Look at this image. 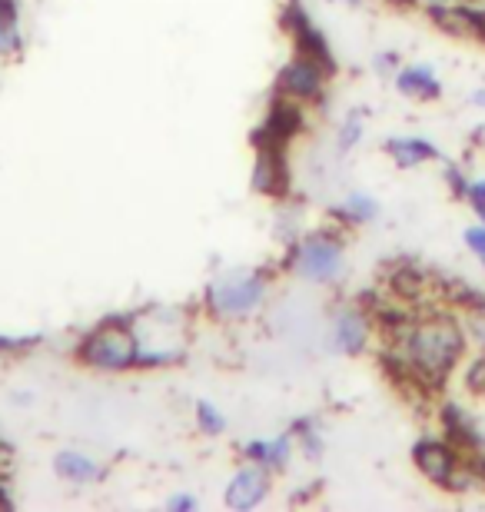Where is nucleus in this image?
Instances as JSON below:
<instances>
[{"instance_id":"f257e3e1","label":"nucleus","mask_w":485,"mask_h":512,"mask_svg":"<svg viewBox=\"0 0 485 512\" xmlns=\"http://www.w3.org/2000/svg\"><path fill=\"white\" fill-rule=\"evenodd\" d=\"M469 340L452 306H426L406 330L386 336L383 366L396 383H406L419 393H439L452 373L466 363Z\"/></svg>"},{"instance_id":"f03ea898","label":"nucleus","mask_w":485,"mask_h":512,"mask_svg":"<svg viewBox=\"0 0 485 512\" xmlns=\"http://www.w3.org/2000/svg\"><path fill=\"white\" fill-rule=\"evenodd\" d=\"M80 360L94 370H130L137 366V336L130 326H100L80 346Z\"/></svg>"},{"instance_id":"7ed1b4c3","label":"nucleus","mask_w":485,"mask_h":512,"mask_svg":"<svg viewBox=\"0 0 485 512\" xmlns=\"http://www.w3.org/2000/svg\"><path fill=\"white\" fill-rule=\"evenodd\" d=\"M296 273L309 283H333L343 273V243L333 237H309L296 253Z\"/></svg>"},{"instance_id":"20e7f679","label":"nucleus","mask_w":485,"mask_h":512,"mask_svg":"<svg viewBox=\"0 0 485 512\" xmlns=\"http://www.w3.org/2000/svg\"><path fill=\"white\" fill-rule=\"evenodd\" d=\"M462 456H466V453H459V449L452 446L446 436H442V439L426 436V439H419V443L412 446V463H416L419 473L439 489L449 486V479H452V473H456V466L462 463Z\"/></svg>"},{"instance_id":"39448f33","label":"nucleus","mask_w":485,"mask_h":512,"mask_svg":"<svg viewBox=\"0 0 485 512\" xmlns=\"http://www.w3.org/2000/svg\"><path fill=\"white\" fill-rule=\"evenodd\" d=\"M263 296H266V283L260 276H243V280L233 276V280H223L213 286L210 306L220 316H246L263 303Z\"/></svg>"},{"instance_id":"423d86ee","label":"nucleus","mask_w":485,"mask_h":512,"mask_svg":"<svg viewBox=\"0 0 485 512\" xmlns=\"http://www.w3.org/2000/svg\"><path fill=\"white\" fill-rule=\"evenodd\" d=\"M439 423L446 429V439L459 453L476 456L485 453V426L479 423V416L462 403H442L439 406Z\"/></svg>"},{"instance_id":"0eeeda50","label":"nucleus","mask_w":485,"mask_h":512,"mask_svg":"<svg viewBox=\"0 0 485 512\" xmlns=\"http://www.w3.org/2000/svg\"><path fill=\"white\" fill-rule=\"evenodd\" d=\"M323 84H326V67L303 54L293 64H286L280 74V94L290 100H316L323 94Z\"/></svg>"},{"instance_id":"6e6552de","label":"nucleus","mask_w":485,"mask_h":512,"mask_svg":"<svg viewBox=\"0 0 485 512\" xmlns=\"http://www.w3.org/2000/svg\"><path fill=\"white\" fill-rule=\"evenodd\" d=\"M369 336H373V316H366L363 310H346L336 316L333 323V346L339 353H363L369 346Z\"/></svg>"},{"instance_id":"1a4fd4ad","label":"nucleus","mask_w":485,"mask_h":512,"mask_svg":"<svg viewBox=\"0 0 485 512\" xmlns=\"http://www.w3.org/2000/svg\"><path fill=\"white\" fill-rule=\"evenodd\" d=\"M266 489H270V479H266L263 469H240L233 479H230V486H226V506L230 509H256L266 499Z\"/></svg>"},{"instance_id":"9d476101","label":"nucleus","mask_w":485,"mask_h":512,"mask_svg":"<svg viewBox=\"0 0 485 512\" xmlns=\"http://www.w3.org/2000/svg\"><path fill=\"white\" fill-rule=\"evenodd\" d=\"M386 153L399 170H412V167H422V163H429V160H442L439 147H432L426 137H389Z\"/></svg>"},{"instance_id":"9b49d317","label":"nucleus","mask_w":485,"mask_h":512,"mask_svg":"<svg viewBox=\"0 0 485 512\" xmlns=\"http://www.w3.org/2000/svg\"><path fill=\"white\" fill-rule=\"evenodd\" d=\"M396 90L402 97H412V100H439L442 97V84H439V77L432 74L429 67H402L399 74H396Z\"/></svg>"},{"instance_id":"f8f14e48","label":"nucleus","mask_w":485,"mask_h":512,"mask_svg":"<svg viewBox=\"0 0 485 512\" xmlns=\"http://www.w3.org/2000/svg\"><path fill=\"white\" fill-rule=\"evenodd\" d=\"M54 469H57L60 479H67V483H77V486L97 483V479L103 476V469L94 463V459L84 456V453H70V449H64V453L54 456Z\"/></svg>"},{"instance_id":"ddd939ff","label":"nucleus","mask_w":485,"mask_h":512,"mask_svg":"<svg viewBox=\"0 0 485 512\" xmlns=\"http://www.w3.org/2000/svg\"><path fill=\"white\" fill-rule=\"evenodd\" d=\"M462 333L469 340V350H485V293H479L476 300H469L466 306L456 310Z\"/></svg>"},{"instance_id":"4468645a","label":"nucleus","mask_w":485,"mask_h":512,"mask_svg":"<svg viewBox=\"0 0 485 512\" xmlns=\"http://www.w3.org/2000/svg\"><path fill=\"white\" fill-rule=\"evenodd\" d=\"M246 456L263 466H283L286 459H290V439L280 436V439H270V443H250L246 446Z\"/></svg>"},{"instance_id":"2eb2a0df","label":"nucleus","mask_w":485,"mask_h":512,"mask_svg":"<svg viewBox=\"0 0 485 512\" xmlns=\"http://www.w3.org/2000/svg\"><path fill=\"white\" fill-rule=\"evenodd\" d=\"M17 47H20L17 7H14V0H0V57L14 54Z\"/></svg>"},{"instance_id":"dca6fc26","label":"nucleus","mask_w":485,"mask_h":512,"mask_svg":"<svg viewBox=\"0 0 485 512\" xmlns=\"http://www.w3.org/2000/svg\"><path fill=\"white\" fill-rule=\"evenodd\" d=\"M462 389L472 399H485V350H476L462 366Z\"/></svg>"},{"instance_id":"f3484780","label":"nucleus","mask_w":485,"mask_h":512,"mask_svg":"<svg viewBox=\"0 0 485 512\" xmlns=\"http://www.w3.org/2000/svg\"><path fill=\"white\" fill-rule=\"evenodd\" d=\"M343 213H346V220H353V223H369V220H376L379 203L369 197V193L356 190V193H349V197H346Z\"/></svg>"},{"instance_id":"a211bd4d","label":"nucleus","mask_w":485,"mask_h":512,"mask_svg":"<svg viewBox=\"0 0 485 512\" xmlns=\"http://www.w3.org/2000/svg\"><path fill=\"white\" fill-rule=\"evenodd\" d=\"M196 423H200L203 433H210V436H220L223 429H226L223 413L213 403H206V399H200V403H196Z\"/></svg>"},{"instance_id":"6ab92c4d","label":"nucleus","mask_w":485,"mask_h":512,"mask_svg":"<svg viewBox=\"0 0 485 512\" xmlns=\"http://www.w3.org/2000/svg\"><path fill=\"white\" fill-rule=\"evenodd\" d=\"M359 140H363V110H353L339 130V150H353Z\"/></svg>"},{"instance_id":"aec40b11","label":"nucleus","mask_w":485,"mask_h":512,"mask_svg":"<svg viewBox=\"0 0 485 512\" xmlns=\"http://www.w3.org/2000/svg\"><path fill=\"white\" fill-rule=\"evenodd\" d=\"M462 240H466L469 253L476 256L479 266L485 270V223H476V227H466V233H462Z\"/></svg>"},{"instance_id":"412c9836","label":"nucleus","mask_w":485,"mask_h":512,"mask_svg":"<svg viewBox=\"0 0 485 512\" xmlns=\"http://www.w3.org/2000/svg\"><path fill=\"white\" fill-rule=\"evenodd\" d=\"M446 183H449L452 193H456L459 200H466V197H469V183H472V180H469L459 167H446Z\"/></svg>"},{"instance_id":"4be33fe9","label":"nucleus","mask_w":485,"mask_h":512,"mask_svg":"<svg viewBox=\"0 0 485 512\" xmlns=\"http://www.w3.org/2000/svg\"><path fill=\"white\" fill-rule=\"evenodd\" d=\"M376 70H379V74H392V70L399 74V57L396 54H379L376 57Z\"/></svg>"},{"instance_id":"5701e85b","label":"nucleus","mask_w":485,"mask_h":512,"mask_svg":"<svg viewBox=\"0 0 485 512\" xmlns=\"http://www.w3.org/2000/svg\"><path fill=\"white\" fill-rule=\"evenodd\" d=\"M167 506H170L173 512H183V509L190 512V509H196V499H193V496H173Z\"/></svg>"},{"instance_id":"b1692460","label":"nucleus","mask_w":485,"mask_h":512,"mask_svg":"<svg viewBox=\"0 0 485 512\" xmlns=\"http://www.w3.org/2000/svg\"><path fill=\"white\" fill-rule=\"evenodd\" d=\"M472 200L485 203V177H482V180H472V183H469V197H466V203H472Z\"/></svg>"},{"instance_id":"393cba45","label":"nucleus","mask_w":485,"mask_h":512,"mask_svg":"<svg viewBox=\"0 0 485 512\" xmlns=\"http://www.w3.org/2000/svg\"><path fill=\"white\" fill-rule=\"evenodd\" d=\"M469 207H472V210H476V217H479V223H485V203H479V200H472V203H469Z\"/></svg>"},{"instance_id":"a878e982","label":"nucleus","mask_w":485,"mask_h":512,"mask_svg":"<svg viewBox=\"0 0 485 512\" xmlns=\"http://www.w3.org/2000/svg\"><path fill=\"white\" fill-rule=\"evenodd\" d=\"M343 4H353V7H359V4H363V0H343Z\"/></svg>"}]
</instances>
